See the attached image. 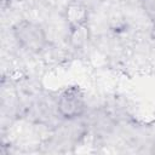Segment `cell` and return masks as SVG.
Instances as JSON below:
<instances>
[{"label":"cell","mask_w":155,"mask_h":155,"mask_svg":"<svg viewBox=\"0 0 155 155\" xmlns=\"http://www.w3.org/2000/svg\"><path fill=\"white\" fill-rule=\"evenodd\" d=\"M12 35L17 45L29 53H41L50 44L44 27L30 19H22L13 24Z\"/></svg>","instance_id":"1"},{"label":"cell","mask_w":155,"mask_h":155,"mask_svg":"<svg viewBox=\"0 0 155 155\" xmlns=\"http://www.w3.org/2000/svg\"><path fill=\"white\" fill-rule=\"evenodd\" d=\"M86 105V98L82 90L78 86H70L62 91L58 96L56 109L62 119L71 121L85 114Z\"/></svg>","instance_id":"2"},{"label":"cell","mask_w":155,"mask_h":155,"mask_svg":"<svg viewBox=\"0 0 155 155\" xmlns=\"http://www.w3.org/2000/svg\"><path fill=\"white\" fill-rule=\"evenodd\" d=\"M88 7L79 0H71L63 10V19L68 30L88 25Z\"/></svg>","instance_id":"3"},{"label":"cell","mask_w":155,"mask_h":155,"mask_svg":"<svg viewBox=\"0 0 155 155\" xmlns=\"http://www.w3.org/2000/svg\"><path fill=\"white\" fill-rule=\"evenodd\" d=\"M68 40H69V44L74 48L84 47L90 40V28H88V25L68 30Z\"/></svg>","instance_id":"4"},{"label":"cell","mask_w":155,"mask_h":155,"mask_svg":"<svg viewBox=\"0 0 155 155\" xmlns=\"http://www.w3.org/2000/svg\"><path fill=\"white\" fill-rule=\"evenodd\" d=\"M140 4L148 17L155 21V0H140Z\"/></svg>","instance_id":"5"}]
</instances>
